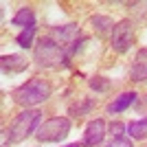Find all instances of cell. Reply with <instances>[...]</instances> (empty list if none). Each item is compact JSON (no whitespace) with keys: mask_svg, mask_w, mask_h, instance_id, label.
<instances>
[{"mask_svg":"<svg viewBox=\"0 0 147 147\" xmlns=\"http://www.w3.org/2000/svg\"><path fill=\"white\" fill-rule=\"evenodd\" d=\"M35 61L44 68L68 64V49L59 46V44H57L55 40H51V37H42L35 46Z\"/></svg>","mask_w":147,"mask_h":147,"instance_id":"1","label":"cell"},{"mask_svg":"<svg viewBox=\"0 0 147 147\" xmlns=\"http://www.w3.org/2000/svg\"><path fill=\"white\" fill-rule=\"evenodd\" d=\"M49 97H51V86H49L44 79H40V77H35V79H29L26 84H22L18 90L13 92L16 103L26 105V108H29V105L42 103V101H46Z\"/></svg>","mask_w":147,"mask_h":147,"instance_id":"2","label":"cell"},{"mask_svg":"<svg viewBox=\"0 0 147 147\" xmlns=\"http://www.w3.org/2000/svg\"><path fill=\"white\" fill-rule=\"evenodd\" d=\"M40 123H42V112L40 110H24V112H20L18 119L13 121L11 125V141L20 143V141H24L26 136H31L33 132H37L40 129Z\"/></svg>","mask_w":147,"mask_h":147,"instance_id":"3","label":"cell"},{"mask_svg":"<svg viewBox=\"0 0 147 147\" xmlns=\"http://www.w3.org/2000/svg\"><path fill=\"white\" fill-rule=\"evenodd\" d=\"M68 132H70V121L64 117H55V119L44 121L40 125V129L35 132V136L42 143H53V141H61Z\"/></svg>","mask_w":147,"mask_h":147,"instance_id":"4","label":"cell"},{"mask_svg":"<svg viewBox=\"0 0 147 147\" xmlns=\"http://www.w3.org/2000/svg\"><path fill=\"white\" fill-rule=\"evenodd\" d=\"M132 40H134V29L129 20H121L112 26V49L117 53H125L132 46Z\"/></svg>","mask_w":147,"mask_h":147,"instance_id":"5","label":"cell"},{"mask_svg":"<svg viewBox=\"0 0 147 147\" xmlns=\"http://www.w3.org/2000/svg\"><path fill=\"white\" fill-rule=\"evenodd\" d=\"M51 40H55L59 46L64 49H70L73 44H77V37H79V26L75 24H66V26H57V29L51 31Z\"/></svg>","mask_w":147,"mask_h":147,"instance_id":"6","label":"cell"},{"mask_svg":"<svg viewBox=\"0 0 147 147\" xmlns=\"http://www.w3.org/2000/svg\"><path fill=\"white\" fill-rule=\"evenodd\" d=\"M105 136V123L101 119H94V121L88 123L86 127V136H84V145L86 147H97L99 143L103 141Z\"/></svg>","mask_w":147,"mask_h":147,"instance_id":"7","label":"cell"},{"mask_svg":"<svg viewBox=\"0 0 147 147\" xmlns=\"http://www.w3.org/2000/svg\"><path fill=\"white\" fill-rule=\"evenodd\" d=\"M132 79L134 81H145L147 79V49L138 51L132 66Z\"/></svg>","mask_w":147,"mask_h":147,"instance_id":"8","label":"cell"},{"mask_svg":"<svg viewBox=\"0 0 147 147\" xmlns=\"http://www.w3.org/2000/svg\"><path fill=\"white\" fill-rule=\"evenodd\" d=\"M26 66H29V61L22 55H5L2 57V70L5 73H22Z\"/></svg>","mask_w":147,"mask_h":147,"instance_id":"9","label":"cell"},{"mask_svg":"<svg viewBox=\"0 0 147 147\" xmlns=\"http://www.w3.org/2000/svg\"><path fill=\"white\" fill-rule=\"evenodd\" d=\"M134 101H136V92H123L121 97H117L110 105H108V112H110V114H114V112H123V110H127Z\"/></svg>","mask_w":147,"mask_h":147,"instance_id":"10","label":"cell"},{"mask_svg":"<svg viewBox=\"0 0 147 147\" xmlns=\"http://www.w3.org/2000/svg\"><path fill=\"white\" fill-rule=\"evenodd\" d=\"M11 22L16 26H33L35 24V18H33V11H31L29 7H24V9H20V11L13 16Z\"/></svg>","mask_w":147,"mask_h":147,"instance_id":"11","label":"cell"},{"mask_svg":"<svg viewBox=\"0 0 147 147\" xmlns=\"http://www.w3.org/2000/svg\"><path fill=\"white\" fill-rule=\"evenodd\" d=\"M127 134L132 136V138H145L147 136V119L129 123L127 125Z\"/></svg>","mask_w":147,"mask_h":147,"instance_id":"12","label":"cell"},{"mask_svg":"<svg viewBox=\"0 0 147 147\" xmlns=\"http://www.w3.org/2000/svg\"><path fill=\"white\" fill-rule=\"evenodd\" d=\"M33 35H35V24H33V26H26V29L22 31L18 37H16L18 46H22V49H29L31 42H33Z\"/></svg>","mask_w":147,"mask_h":147,"instance_id":"13","label":"cell"},{"mask_svg":"<svg viewBox=\"0 0 147 147\" xmlns=\"http://www.w3.org/2000/svg\"><path fill=\"white\" fill-rule=\"evenodd\" d=\"M90 88L97 90V92H105V90H110V81L105 79V77H92L90 79Z\"/></svg>","mask_w":147,"mask_h":147,"instance_id":"14","label":"cell"},{"mask_svg":"<svg viewBox=\"0 0 147 147\" xmlns=\"http://www.w3.org/2000/svg\"><path fill=\"white\" fill-rule=\"evenodd\" d=\"M90 22L94 24V29H99V33H103L108 26H114V24H112V20L110 18H103V16H97V18H92Z\"/></svg>","mask_w":147,"mask_h":147,"instance_id":"15","label":"cell"},{"mask_svg":"<svg viewBox=\"0 0 147 147\" xmlns=\"http://www.w3.org/2000/svg\"><path fill=\"white\" fill-rule=\"evenodd\" d=\"M97 147H132V138H112V141L103 143V145H97Z\"/></svg>","mask_w":147,"mask_h":147,"instance_id":"16","label":"cell"},{"mask_svg":"<svg viewBox=\"0 0 147 147\" xmlns=\"http://www.w3.org/2000/svg\"><path fill=\"white\" fill-rule=\"evenodd\" d=\"M123 129H125V125H123V123H112V125H110V134H112V138H121Z\"/></svg>","mask_w":147,"mask_h":147,"instance_id":"17","label":"cell"},{"mask_svg":"<svg viewBox=\"0 0 147 147\" xmlns=\"http://www.w3.org/2000/svg\"><path fill=\"white\" fill-rule=\"evenodd\" d=\"M92 105H94V101H90V99H88V101H86L84 105H79V108H73V112H79V117H84V114H86V112L90 110Z\"/></svg>","mask_w":147,"mask_h":147,"instance_id":"18","label":"cell"},{"mask_svg":"<svg viewBox=\"0 0 147 147\" xmlns=\"http://www.w3.org/2000/svg\"><path fill=\"white\" fill-rule=\"evenodd\" d=\"M9 138H11V132L9 129H0V147H7Z\"/></svg>","mask_w":147,"mask_h":147,"instance_id":"19","label":"cell"},{"mask_svg":"<svg viewBox=\"0 0 147 147\" xmlns=\"http://www.w3.org/2000/svg\"><path fill=\"white\" fill-rule=\"evenodd\" d=\"M68 147H79V145H77V143H75V145H68Z\"/></svg>","mask_w":147,"mask_h":147,"instance_id":"20","label":"cell"}]
</instances>
